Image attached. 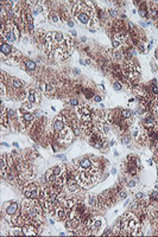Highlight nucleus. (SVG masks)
I'll use <instances>...</instances> for the list:
<instances>
[{
    "label": "nucleus",
    "mask_w": 158,
    "mask_h": 237,
    "mask_svg": "<svg viewBox=\"0 0 158 237\" xmlns=\"http://www.w3.org/2000/svg\"><path fill=\"white\" fill-rule=\"evenodd\" d=\"M23 194L25 196V198H30V199H38L42 192V186L39 184L32 183V181H27L24 187L22 188Z\"/></svg>",
    "instance_id": "f257e3e1"
},
{
    "label": "nucleus",
    "mask_w": 158,
    "mask_h": 237,
    "mask_svg": "<svg viewBox=\"0 0 158 237\" xmlns=\"http://www.w3.org/2000/svg\"><path fill=\"white\" fill-rule=\"evenodd\" d=\"M2 216H6V217H11L16 213H18L20 211V204L17 203L16 200H10V202H6L4 205H2Z\"/></svg>",
    "instance_id": "f03ea898"
},
{
    "label": "nucleus",
    "mask_w": 158,
    "mask_h": 237,
    "mask_svg": "<svg viewBox=\"0 0 158 237\" xmlns=\"http://www.w3.org/2000/svg\"><path fill=\"white\" fill-rule=\"evenodd\" d=\"M104 228H105V221H104L102 218L95 216L94 222H93V224L89 227L87 235H98L100 231L104 230Z\"/></svg>",
    "instance_id": "7ed1b4c3"
},
{
    "label": "nucleus",
    "mask_w": 158,
    "mask_h": 237,
    "mask_svg": "<svg viewBox=\"0 0 158 237\" xmlns=\"http://www.w3.org/2000/svg\"><path fill=\"white\" fill-rule=\"evenodd\" d=\"M26 90H27V97H26V101H27L29 103L33 105L35 107H36V106H38V105L41 103V96H39L38 91L35 89V87L30 85V87H27V88H26Z\"/></svg>",
    "instance_id": "20e7f679"
},
{
    "label": "nucleus",
    "mask_w": 158,
    "mask_h": 237,
    "mask_svg": "<svg viewBox=\"0 0 158 237\" xmlns=\"http://www.w3.org/2000/svg\"><path fill=\"white\" fill-rule=\"evenodd\" d=\"M69 127V124H68V122H67V120L63 118L62 115H58L57 118L53 120V133H62L63 130H65L67 128Z\"/></svg>",
    "instance_id": "39448f33"
},
{
    "label": "nucleus",
    "mask_w": 158,
    "mask_h": 237,
    "mask_svg": "<svg viewBox=\"0 0 158 237\" xmlns=\"http://www.w3.org/2000/svg\"><path fill=\"white\" fill-rule=\"evenodd\" d=\"M93 157H94V155H92V158H89V157L81 158V159L77 161L79 165H77L76 167H80V169L87 170V171H92V170L95 167V165H96V160H95Z\"/></svg>",
    "instance_id": "423d86ee"
},
{
    "label": "nucleus",
    "mask_w": 158,
    "mask_h": 237,
    "mask_svg": "<svg viewBox=\"0 0 158 237\" xmlns=\"http://www.w3.org/2000/svg\"><path fill=\"white\" fill-rule=\"evenodd\" d=\"M83 200H85L86 205L92 210V212L94 215H96L95 211H99V209H98V196L96 194H86L83 197Z\"/></svg>",
    "instance_id": "0eeeda50"
},
{
    "label": "nucleus",
    "mask_w": 158,
    "mask_h": 237,
    "mask_svg": "<svg viewBox=\"0 0 158 237\" xmlns=\"http://www.w3.org/2000/svg\"><path fill=\"white\" fill-rule=\"evenodd\" d=\"M10 161H8V154H1L0 159V170H1V179H6L7 172L10 171Z\"/></svg>",
    "instance_id": "6e6552de"
},
{
    "label": "nucleus",
    "mask_w": 158,
    "mask_h": 237,
    "mask_svg": "<svg viewBox=\"0 0 158 237\" xmlns=\"http://www.w3.org/2000/svg\"><path fill=\"white\" fill-rule=\"evenodd\" d=\"M7 87H10V90H22V89H25V83L19 79V78H16V77H11L8 78V83H7Z\"/></svg>",
    "instance_id": "1a4fd4ad"
},
{
    "label": "nucleus",
    "mask_w": 158,
    "mask_h": 237,
    "mask_svg": "<svg viewBox=\"0 0 158 237\" xmlns=\"http://www.w3.org/2000/svg\"><path fill=\"white\" fill-rule=\"evenodd\" d=\"M75 172H76V171H75ZM65 187H67L68 192H69V193H71V194L79 193V192L81 191V187H80V185L77 184V181H76V179H75V176H74V177H71V178H69V179L67 180Z\"/></svg>",
    "instance_id": "9d476101"
},
{
    "label": "nucleus",
    "mask_w": 158,
    "mask_h": 237,
    "mask_svg": "<svg viewBox=\"0 0 158 237\" xmlns=\"http://www.w3.org/2000/svg\"><path fill=\"white\" fill-rule=\"evenodd\" d=\"M73 49H65L62 46H57L55 50V58L56 59H67L71 56Z\"/></svg>",
    "instance_id": "9b49d317"
},
{
    "label": "nucleus",
    "mask_w": 158,
    "mask_h": 237,
    "mask_svg": "<svg viewBox=\"0 0 158 237\" xmlns=\"http://www.w3.org/2000/svg\"><path fill=\"white\" fill-rule=\"evenodd\" d=\"M51 37H53V43H55L57 46L62 45V44L67 40V38H68V36L64 35L63 32H51Z\"/></svg>",
    "instance_id": "f8f14e48"
},
{
    "label": "nucleus",
    "mask_w": 158,
    "mask_h": 237,
    "mask_svg": "<svg viewBox=\"0 0 158 237\" xmlns=\"http://www.w3.org/2000/svg\"><path fill=\"white\" fill-rule=\"evenodd\" d=\"M47 20H49V21L53 23V24H58V23L62 21L61 15H59V13H58L56 10H50V12H49L48 15H47Z\"/></svg>",
    "instance_id": "ddd939ff"
},
{
    "label": "nucleus",
    "mask_w": 158,
    "mask_h": 237,
    "mask_svg": "<svg viewBox=\"0 0 158 237\" xmlns=\"http://www.w3.org/2000/svg\"><path fill=\"white\" fill-rule=\"evenodd\" d=\"M39 85H41V90H42L45 95L51 96V95L55 94V87H53L51 83H44V82H42Z\"/></svg>",
    "instance_id": "4468645a"
},
{
    "label": "nucleus",
    "mask_w": 158,
    "mask_h": 237,
    "mask_svg": "<svg viewBox=\"0 0 158 237\" xmlns=\"http://www.w3.org/2000/svg\"><path fill=\"white\" fill-rule=\"evenodd\" d=\"M24 66H25V69L29 71V72H32V71H35L36 69H37V64H36V62L35 60H31V59H24Z\"/></svg>",
    "instance_id": "2eb2a0df"
},
{
    "label": "nucleus",
    "mask_w": 158,
    "mask_h": 237,
    "mask_svg": "<svg viewBox=\"0 0 158 237\" xmlns=\"http://www.w3.org/2000/svg\"><path fill=\"white\" fill-rule=\"evenodd\" d=\"M125 161H126L127 164L133 165V166H137V167H139V169H140V166H142L139 158H138V157H136V155H127V158H126V160H125Z\"/></svg>",
    "instance_id": "dca6fc26"
},
{
    "label": "nucleus",
    "mask_w": 158,
    "mask_h": 237,
    "mask_svg": "<svg viewBox=\"0 0 158 237\" xmlns=\"http://www.w3.org/2000/svg\"><path fill=\"white\" fill-rule=\"evenodd\" d=\"M120 114H121V118L124 120H127L130 122H132V118H133V112L131 109H127V108H124L120 110Z\"/></svg>",
    "instance_id": "f3484780"
},
{
    "label": "nucleus",
    "mask_w": 158,
    "mask_h": 237,
    "mask_svg": "<svg viewBox=\"0 0 158 237\" xmlns=\"http://www.w3.org/2000/svg\"><path fill=\"white\" fill-rule=\"evenodd\" d=\"M106 13H107V15L111 18V19H113V20H115V19H118L119 18V12H118V10L116 8H107L106 10Z\"/></svg>",
    "instance_id": "a211bd4d"
},
{
    "label": "nucleus",
    "mask_w": 158,
    "mask_h": 237,
    "mask_svg": "<svg viewBox=\"0 0 158 237\" xmlns=\"http://www.w3.org/2000/svg\"><path fill=\"white\" fill-rule=\"evenodd\" d=\"M68 105L70 106V107H79V106H81V102H80V100H77L76 97H70V99H68Z\"/></svg>",
    "instance_id": "6ab92c4d"
},
{
    "label": "nucleus",
    "mask_w": 158,
    "mask_h": 237,
    "mask_svg": "<svg viewBox=\"0 0 158 237\" xmlns=\"http://www.w3.org/2000/svg\"><path fill=\"white\" fill-rule=\"evenodd\" d=\"M82 94H83V96L87 99V100H92V99H94V93H93V90H90V89H83L82 90Z\"/></svg>",
    "instance_id": "aec40b11"
},
{
    "label": "nucleus",
    "mask_w": 158,
    "mask_h": 237,
    "mask_svg": "<svg viewBox=\"0 0 158 237\" xmlns=\"http://www.w3.org/2000/svg\"><path fill=\"white\" fill-rule=\"evenodd\" d=\"M8 235H11V236H14V235H23V230H22V228L20 227H13L11 230H10V234Z\"/></svg>",
    "instance_id": "412c9836"
},
{
    "label": "nucleus",
    "mask_w": 158,
    "mask_h": 237,
    "mask_svg": "<svg viewBox=\"0 0 158 237\" xmlns=\"http://www.w3.org/2000/svg\"><path fill=\"white\" fill-rule=\"evenodd\" d=\"M120 141L122 145H130L131 144V135L130 134H124L120 136Z\"/></svg>",
    "instance_id": "4be33fe9"
},
{
    "label": "nucleus",
    "mask_w": 158,
    "mask_h": 237,
    "mask_svg": "<svg viewBox=\"0 0 158 237\" xmlns=\"http://www.w3.org/2000/svg\"><path fill=\"white\" fill-rule=\"evenodd\" d=\"M113 89L116 90V91H120L122 89V83L120 81H118V79H114L113 81Z\"/></svg>",
    "instance_id": "5701e85b"
},
{
    "label": "nucleus",
    "mask_w": 158,
    "mask_h": 237,
    "mask_svg": "<svg viewBox=\"0 0 158 237\" xmlns=\"http://www.w3.org/2000/svg\"><path fill=\"white\" fill-rule=\"evenodd\" d=\"M127 198V192L124 190V188H121L119 192H118V202L119 200H124V199H126Z\"/></svg>",
    "instance_id": "b1692460"
},
{
    "label": "nucleus",
    "mask_w": 158,
    "mask_h": 237,
    "mask_svg": "<svg viewBox=\"0 0 158 237\" xmlns=\"http://www.w3.org/2000/svg\"><path fill=\"white\" fill-rule=\"evenodd\" d=\"M101 235H102V236H113V230H112V229H106Z\"/></svg>",
    "instance_id": "393cba45"
},
{
    "label": "nucleus",
    "mask_w": 158,
    "mask_h": 237,
    "mask_svg": "<svg viewBox=\"0 0 158 237\" xmlns=\"http://www.w3.org/2000/svg\"><path fill=\"white\" fill-rule=\"evenodd\" d=\"M136 198L139 200V199H143V198H145V197H144V193H143V192H137V193H136Z\"/></svg>",
    "instance_id": "a878e982"
},
{
    "label": "nucleus",
    "mask_w": 158,
    "mask_h": 237,
    "mask_svg": "<svg viewBox=\"0 0 158 237\" xmlns=\"http://www.w3.org/2000/svg\"><path fill=\"white\" fill-rule=\"evenodd\" d=\"M93 101L99 103V102H101V101H102V97H101V96H99V95H95V96H94V99H93Z\"/></svg>",
    "instance_id": "bb28decb"
},
{
    "label": "nucleus",
    "mask_w": 158,
    "mask_h": 237,
    "mask_svg": "<svg viewBox=\"0 0 158 237\" xmlns=\"http://www.w3.org/2000/svg\"><path fill=\"white\" fill-rule=\"evenodd\" d=\"M67 23H68V26H69V27H74V25H75L74 20H71V19H69V20H68Z\"/></svg>",
    "instance_id": "cd10ccee"
},
{
    "label": "nucleus",
    "mask_w": 158,
    "mask_h": 237,
    "mask_svg": "<svg viewBox=\"0 0 158 237\" xmlns=\"http://www.w3.org/2000/svg\"><path fill=\"white\" fill-rule=\"evenodd\" d=\"M85 63H86L87 65H89V64H92V60H90V59H86V60H85Z\"/></svg>",
    "instance_id": "c85d7f7f"
},
{
    "label": "nucleus",
    "mask_w": 158,
    "mask_h": 237,
    "mask_svg": "<svg viewBox=\"0 0 158 237\" xmlns=\"http://www.w3.org/2000/svg\"><path fill=\"white\" fill-rule=\"evenodd\" d=\"M70 33H71V36H73V37H76V31H74V30H73Z\"/></svg>",
    "instance_id": "c756f323"
},
{
    "label": "nucleus",
    "mask_w": 158,
    "mask_h": 237,
    "mask_svg": "<svg viewBox=\"0 0 158 237\" xmlns=\"http://www.w3.org/2000/svg\"><path fill=\"white\" fill-rule=\"evenodd\" d=\"M74 72H75L76 75H79V74H80V70H79V69H74Z\"/></svg>",
    "instance_id": "7c9ffc66"
},
{
    "label": "nucleus",
    "mask_w": 158,
    "mask_h": 237,
    "mask_svg": "<svg viewBox=\"0 0 158 237\" xmlns=\"http://www.w3.org/2000/svg\"><path fill=\"white\" fill-rule=\"evenodd\" d=\"M13 147H16V148H18V147H19V145H18V144H16V142H14V144H13Z\"/></svg>",
    "instance_id": "2f4dec72"
},
{
    "label": "nucleus",
    "mask_w": 158,
    "mask_h": 237,
    "mask_svg": "<svg viewBox=\"0 0 158 237\" xmlns=\"http://www.w3.org/2000/svg\"><path fill=\"white\" fill-rule=\"evenodd\" d=\"M112 173H113V174H115V173H116V170H115V169H113V170H112Z\"/></svg>",
    "instance_id": "473e14b6"
},
{
    "label": "nucleus",
    "mask_w": 158,
    "mask_h": 237,
    "mask_svg": "<svg viewBox=\"0 0 158 237\" xmlns=\"http://www.w3.org/2000/svg\"><path fill=\"white\" fill-rule=\"evenodd\" d=\"M148 164H149V165H152V160H148Z\"/></svg>",
    "instance_id": "72a5a7b5"
},
{
    "label": "nucleus",
    "mask_w": 158,
    "mask_h": 237,
    "mask_svg": "<svg viewBox=\"0 0 158 237\" xmlns=\"http://www.w3.org/2000/svg\"><path fill=\"white\" fill-rule=\"evenodd\" d=\"M155 188H156V190H158V184L156 185V186H155Z\"/></svg>",
    "instance_id": "f704fd0d"
}]
</instances>
